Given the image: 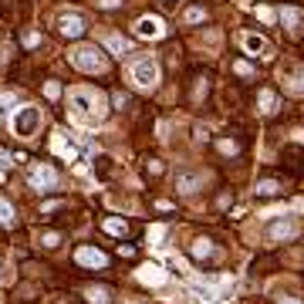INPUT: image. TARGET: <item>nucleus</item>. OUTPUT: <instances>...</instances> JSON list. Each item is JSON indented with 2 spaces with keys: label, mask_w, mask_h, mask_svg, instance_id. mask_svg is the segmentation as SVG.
<instances>
[{
  "label": "nucleus",
  "mask_w": 304,
  "mask_h": 304,
  "mask_svg": "<svg viewBox=\"0 0 304 304\" xmlns=\"http://www.w3.org/2000/svg\"><path fill=\"white\" fill-rule=\"evenodd\" d=\"M101 227L108 230V233H129V223H125V220H112V217H108Z\"/></svg>",
  "instance_id": "obj_15"
},
{
  "label": "nucleus",
  "mask_w": 304,
  "mask_h": 304,
  "mask_svg": "<svg viewBox=\"0 0 304 304\" xmlns=\"http://www.w3.org/2000/svg\"><path fill=\"white\" fill-rule=\"evenodd\" d=\"M203 17H206V14H203L200 7H193V10H186V20H189V24H196V20H203Z\"/></svg>",
  "instance_id": "obj_22"
},
{
  "label": "nucleus",
  "mask_w": 304,
  "mask_h": 304,
  "mask_svg": "<svg viewBox=\"0 0 304 304\" xmlns=\"http://www.w3.org/2000/svg\"><path fill=\"white\" fill-rule=\"evenodd\" d=\"M58 31H61L65 37H81V34H84V17H81V14H61Z\"/></svg>",
  "instance_id": "obj_7"
},
{
  "label": "nucleus",
  "mask_w": 304,
  "mask_h": 304,
  "mask_svg": "<svg viewBox=\"0 0 304 304\" xmlns=\"http://www.w3.org/2000/svg\"><path fill=\"white\" fill-rule=\"evenodd\" d=\"M176 186H179L183 193H193V189L203 186V176H200V172H179V176H176Z\"/></svg>",
  "instance_id": "obj_9"
},
{
  "label": "nucleus",
  "mask_w": 304,
  "mask_h": 304,
  "mask_svg": "<svg viewBox=\"0 0 304 304\" xmlns=\"http://www.w3.org/2000/svg\"><path fill=\"white\" fill-rule=\"evenodd\" d=\"M88 301L91 304H108V291H105V287H88Z\"/></svg>",
  "instance_id": "obj_13"
},
{
  "label": "nucleus",
  "mask_w": 304,
  "mask_h": 304,
  "mask_svg": "<svg viewBox=\"0 0 304 304\" xmlns=\"http://www.w3.org/2000/svg\"><path fill=\"white\" fill-rule=\"evenodd\" d=\"M71 101V118L81 125H95L105 118V95L101 91H88V88H75L68 95Z\"/></svg>",
  "instance_id": "obj_1"
},
{
  "label": "nucleus",
  "mask_w": 304,
  "mask_h": 304,
  "mask_svg": "<svg viewBox=\"0 0 304 304\" xmlns=\"http://www.w3.org/2000/svg\"><path fill=\"white\" fill-rule=\"evenodd\" d=\"M54 149H58V152H65V155H68V159H75V155H78V149H75V146H68V142H65V139H61V132H58V135H54Z\"/></svg>",
  "instance_id": "obj_16"
},
{
  "label": "nucleus",
  "mask_w": 304,
  "mask_h": 304,
  "mask_svg": "<svg viewBox=\"0 0 304 304\" xmlns=\"http://www.w3.org/2000/svg\"><path fill=\"white\" fill-rule=\"evenodd\" d=\"M10 220H14V206L7 200H0V223H10Z\"/></svg>",
  "instance_id": "obj_18"
},
{
  "label": "nucleus",
  "mask_w": 304,
  "mask_h": 304,
  "mask_svg": "<svg viewBox=\"0 0 304 304\" xmlns=\"http://www.w3.org/2000/svg\"><path fill=\"white\" fill-rule=\"evenodd\" d=\"M125 48H129V44H125L122 37H108V51H112L115 58H125Z\"/></svg>",
  "instance_id": "obj_14"
},
{
  "label": "nucleus",
  "mask_w": 304,
  "mask_h": 304,
  "mask_svg": "<svg viewBox=\"0 0 304 304\" xmlns=\"http://www.w3.org/2000/svg\"><path fill=\"white\" fill-rule=\"evenodd\" d=\"M41 243H44V247H58L61 236H58V233H41Z\"/></svg>",
  "instance_id": "obj_21"
},
{
  "label": "nucleus",
  "mask_w": 304,
  "mask_h": 304,
  "mask_svg": "<svg viewBox=\"0 0 304 304\" xmlns=\"http://www.w3.org/2000/svg\"><path fill=\"white\" fill-rule=\"evenodd\" d=\"M243 44H247V51H250L253 58H260V54H267V51H270L264 37H243Z\"/></svg>",
  "instance_id": "obj_10"
},
{
  "label": "nucleus",
  "mask_w": 304,
  "mask_h": 304,
  "mask_svg": "<svg viewBox=\"0 0 304 304\" xmlns=\"http://www.w3.org/2000/svg\"><path fill=\"white\" fill-rule=\"evenodd\" d=\"M281 304H298V301H281Z\"/></svg>",
  "instance_id": "obj_24"
},
{
  "label": "nucleus",
  "mask_w": 304,
  "mask_h": 304,
  "mask_svg": "<svg viewBox=\"0 0 304 304\" xmlns=\"http://www.w3.org/2000/svg\"><path fill=\"white\" fill-rule=\"evenodd\" d=\"M257 193H260V196H277L281 189H277V183H270V179H267V183H260V186H257Z\"/></svg>",
  "instance_id": "obj_17"
},
{
  "label": "nucleus",
  "mask_w": 304,
  "mask_h": 304,
  "mask_svg": "<svg viewBox=\"0 0 304 304\" xmlns=\"http://www.w3.org/2000/svg\"><path fill=\"white\" fill-rule=\"evenodd\" d=\"M210 250H213V247H210L206 240H196V243H193V257H206Z\"/></svg>",
  "instance_id": "obj_19"
},
{
  "label": "nucleus",
  "mask_w": 304,
  "mask_h": 304,
  "mask_svg": "<svg viewBox=\"0 0 304 304\" xmlns=\"http://www.w3.org/2000/svg\"><path fill=\"white\" fill-rule=\"evenodd\" d=\"M71 65L88 71V75H101L108 68V58H105L101 48H78V51H71Z\"/></svg>",
  "instance_id": "obj_2"
},
{
  "label": "nucleus",
  "mask_w": 304,
  "mask_h": 304,
  "mask_svg": "<svg viewBox=\"0 0 304 304\" xmlns=\"http://www.w3.org/2000/svg\"><path fill=\"white\" fill-rule=\"evenodd\" d=\"M37 125H41V112H37V108H31V105L17 108V115H14V132H17L20 139L34 135V132H37Z\"/></svg>",
  "instance_id": "obj_3"
},
{
  "label": "nucleus",
  "mask_w": 304,
  "mask_h": 304,
  "mask_svg": "<svg viewBox=\"0 0 304 304\" xmlns=\"http://www.w3.org/2000/svg\"><path fill=\"white\" fill-rule=\"evenodd\" d=\"M132 78H135L139 88H152V84L159 81V68H155V61H152V58L135 61V65H132Z\"/></svg>",
  "instance_id": "obj_5"
},
{
  "label": "nucleus",
  "mask_w": 304,
  "mask_h": 304,
  "mask_svg": "<svg viewBox=\"0 0 304 304\" xmlns=\"http://www.w3.org/2000/svg\"><path fill=\"white\" fill-rule=\"evenodd\" d=\"M139 277H142L146 284H162V274H159L155 267H142V270H139Z\"/></svg>",
  "instance_id": "obj_12"
},
{
  "label": "nucleus",
  "mask_w": 304,
  "mask_h": 304,
  "mask_svg": "<svg viewBox=\"0 0 304 304\" xmlns=\"http://www.w3.org/2000/svg\"><path fill=\"white\" fill-rule=\"evenodd\" d=\"M75 260L81 267H108V257H105L101 250H95V247H78Z\"/></svg>",
  "instance_id": "obj_6"
},
{
  "label": "nucleus",
  "mask_w": 304,
  "mask_h": 304,
  "mask_svg": "<svg viewBox=\"0 0 304 304\" xmlns=\"http://www.w3.org/2000/svg\"><path fill=\"white\" fill-rule=\"evenodd\" d=\"M27 179H31V186H34V189H51V186H58V172H54L51 166H41V162H34V166H31Z\"/></svg>",
  "instance_id": "obj_4"
},
{
  "label": "nucleus",
  "mask_w": 304,
  "mask_h": 304,
  "mask_svg": "<svg viewBox=\"0 0 304 304\" xmlns=\"http://www.w3.org/2000/svg\"><path fill=\"white\" fill-rule=\"evenodd\" d=\"M298 227L291 223V220H281V223H270V236H294Z\"/></svg>",
  "instance_id": "obj_11"
},
{
  "label": "nucleus",
  "mask_w": 304,
  "mask_h": 304,
  "mask_svg": "<svg viewBox=\"0 0 304 304\" xmlns=\"http://www.w3.org/2000/svg\"><path fill=\"white\" fill-rule=\"evenodd\" d=\"M260 105H264V112H274V95L270 91H260Z\"/></svg>",
  "instance_id": "obj_20"
},
{
  "label": "nucleus",
  "mask_w": 304,
  "mask_h": 304,
  "mask_svg": "<svg viewBox=\"0 0 304 304\" xmlns=\"http://www.w3.org/2000/svg\"><path fill=\"white\" fill-rule=\"evenodd\" d=\"M135 31H139L142 37H159V34H162V20H159V17H142V20L135 24Z\"/></svg>",
  "instance_id": "obj_8"
},
{
  "label": "nucleus",
  "mask_w": 304,
  "mask_h": 304,
  "mask_svg": "<svg viewBox=\"0 0 304 304\" xmlns=\"http://www.w3.org/2000/svg\"><path fill=\"white\" fill-rule=\"evenodd\" d=\"M44 91H48V98H58V95H61V88H58L54 81H48V84H44Z\"/></svg>",
  "instance_id": "obj_23"
}]
</instances>
